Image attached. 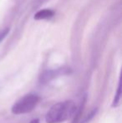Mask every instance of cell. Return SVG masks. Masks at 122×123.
<instances>
[{
    "instance_id": "1",
    "label": "cell",
    "mask_w": 122,
    "mask_h": 123,
    "mask_svg": "<svg viewBox=\"0 0 122 123\" xmlns=\"http://www.w3.org/2000/svg\"><path fill=\"white\" fill-rule=\"evenodd\" d=\"M76 105L73 100H64L50 107L45 117L47 123H62L68 121L76 112Z\"/></svg>"
},
{
    "instance_id": "7",
    "label": "cell",
    "mask_w": 122,
    "mask_h": 123,
    "mask_svg": "<svg viewBox=\"0 0 122 123\" xmlns=\"http://www.w3.org/2000/svg\"><path fill=\"white\" fill-rule=\"evenodd\" d=\"M29 123H39V119H34V120H32Z\"/></svg>"
},
{
    "instance_id": "2",
    "label": "cell",
    "mask_w": 122,
    "mask_h": 123,
    "mask_svg": "<svg viewBox=\"0 0 122 123\" xmlns=\"http://www.w3.org/2000/svg\"><path fill=\"white\" fill-rule=\"evenodd\" d=\"M40 97L36 94H27L12 106V113L14 115H22L31 112L39 104Z\"/></svg>"
},
{
    "instance_id": "3",
    "label": "cell",
    "mask_w": 122,
    "mask_h": 123,
    "mask_svg": "<svg viewBox=\"0 0 122 123\" xmlns=\"http://www.w3.org/2000/svg\"><path fill=\"white\" fill-rule=\"evenodd\" d=\"M69 71H70V70L67 68H59L55 69V70H45L41 74L39 81L42 84H47L49 81L59 77V76L63 75V74H67L69 73Z\"/></svg>"
},
{
    "instance_id": "5",
    "label": "cell",
    "mask_w": 122,
    "mask_h": 123,
    "mask_svg": "<svg viewBox=\"0 0 122 123\" xmlns=\"http://www.w3.org/2000/svg\"><path fill=\"white\" fill-rule=\"evenodd\" d=\"M121 81H120L119 85H118L117 91H116L114 100H113V104H112L113 107H116L118 105H119L120 100H121Z\"/></svg>"
},
{
    "instance_id": "4",
    "label": "cell",
    "mask_w": 122,
    "mask_h": 123,
    "mask_svg": "<svg viewBox=\"0 0 122 123\" xmlns=\"http://www.w3.org/2000/svg\"><path fill=\"white\" fill-rule=\"evenodd\" d=\"M54 16V11L52 9H42L38 11L34 15V19L36 20H44V19H49Z\"/></svg>"
},
{
    "instance_id": "6",
    "label": "cell",
    "mask_w": 122,
    "mask_h": 123,
    "mask_svg": "<svg viewBox=\"0 0 122 123\" xmlns=\"http://www.w3.org/2000/svg\"><path fill=\"white\" fill-rule=\"evenodd\" d=\"M9 30H10L9 28H5V29L0 30V43L7 37V35H8V33H9Z\"/></svg>"
}]
</instances>
